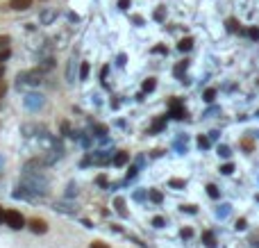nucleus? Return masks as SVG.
Segmentation results:
<instances>
[{"label": "nucleus", "instance_id": "obj_36", "mask_svg": "<svg viewBox=\"0 0 259 248\" xmlns=\"http://www.w3.org/2000/svg\"><path fill=\"white\" fill-rule=\"evenodd\" d=\"M2 221H5V210L0 207V223H2Z\"/></svg>", "mask_w": 259, "mask_h": 248}, {"label": "nucleus", "instance_id": "obj_14", "mask_svg": "<svg viewBox=\"0 0 259 248\" xmlns=\"http://www.w3.org/2000/svg\"><path fill=\"white\" fill-rule=\"evenodd\" d=\"M227 30L230 32H239V23H236L234 18H227Z\"/></svg>", "mask_w": 259, "mask_h": 248}, {"label": "nucleus", "instance_id": "obj_7", "mask_svg": "<svg viewBox=\"0 0 259 248\" xmlns=\"http://www.w3.org/2000/svg\"><path fill=\"white\" fill-rule=\"evenodd\" d=\"M202 242H205V246H209V248H214L216 246V237H214V232H202Z\"/></svg>", "mask_w": 259, "mask_h": 248}, {"label": "nucleus", "instance_id": "obj_30", "mask_svg": "<svg viewBox=\"0 0 259 248\" xmlns=\"http://www.w3.org/2000/svg\"><path fill=\"white\" fill-rule=\"evenodd\" d=\"M118 7H121V9H128V7H130V0H118Z\"/></svg>", "mask_w": 259, "mask_h": 248}, {"label": "nucleus", "instance_id": "obj_19", "mask_svg": "<svg viewBox=\"0 0 259 248\" xmlns=\"http://www.w3.org/2000/svg\"><path fill=\"white\" fill-rule=\"evenodd\" d=\"M234 228H236V230H246V228H248V221H246V219H239Z\"/></svg>", "mask_w": 259, "mask_h": 248}, {"label": "nucleus", "instance_id": "obj_21", "mask_svg": "<svg viewBox=\"0 0 259 248\" xmlns=\"http://www.w3.org/2000/svg\"><path fill=\"white\" fill-rule=\"evenodd\" d=\"M164 223H166V221L162 219V216H155V219H153V225H155V228H164Z\"/></svg>", "mask_w": 259, "mask_h": 248}, {"label": "nucleus", "instance_id": "obj_6", "mask_svg": "<svg viewBox=\"0 0 259 248\" xmlns=\"http://www.w3.org/2000/svg\"><path fill=\"white\" fill-rule=\"evenodd\" d=\"M128 160H130V153H125V150H121V153L116 155L112 160V164L114 166H123V164H128Z\"/></svg>", "mask_w": 259, "mask_h": 248}, {"label": "nucleus", "instance_id": "obj_23", "mask_svg": "<svg viewBox=\"0 0 259 248\" xmlns=\"http://www.w3.org/2000/svg\"><path fill=\"white\" fill-rule=\"evenodd\" d=\"M116 207H118V214H123V216H125V214H128V212H125V203L121 201V198H118V201H116Z\"/></svg>", "mask_w": 259, "mask_h": 248}, {"label": "nucleus", "instance_id": "obj_29", "mask_svg": "<svg viewBox=\"0 0 259 248\" xmlns=\"http://www.w3.org/2000/svg\"><path fill=\"white\" fill-rule=\"evenodd\" d=\"M162 125H164V118H159L157 123L153 125V130H155V132H157V130H162Z\"/></svg>", "mask_w": 259, "mask_h": 248}, {"label": "nucleus", "instance_id": "obj_16", "mask_svg": "<svg viewBox=\"0 0 259 248\" xmlns=\"http://www.w3.org/2000/svg\"><path fill=\"white\" fill-rule=\"evenodd\" d=\"M180 237H182V239H191V237H194V230H191V228H182V230H180Z\"/></svg>", "mask_w": 259, "mask_h": 248}, {"label": "nucleus", "instance_id": "obj_38", "mask_svg": "<svg viewBox=\"0 0 259 248\" xmlns=\"http://www.w3.org/2000/svg\"><path fill=\"white\" fill-rule=\"evenodd\" d=\"M257 201H259V196H257Z\"/></svg>", "mask_w": 259, "mask_h": 248}, {"label": "nucleus", "instance_id": "obj_28", "mask_svg": "<svg viewBox=\"0 0 259 248\" xmlns=\"http://www.w3.org/2000/svg\"><path fill=\"white\" fill-rule=\"evenodd\" d=\"M7 43H9V36H0V50L7 48Z\"/></svg>", "mask_w": 259, "mask_h": 248}, {"label": "nucleus", "instance_id": "obj_20", "mask_svg": "<svg viewBox=\"0 0 259 248\" xmlns=\"http://www.w3.org/2000/svg\"><path fill=\"white\" fill-rule=\"evenodd\" d=\"M198 146H200V148H209V139H207V137H198Z\"/></svg>", "mask_w": 259, "mask_h": 248}, {"label": "nucleus", "instance_id": "obj_9", "mask_svg": "<svg viewBox=\"0 0 259 248\" xmlns=\"http://www.w3.org/2000/svg\"><path fill=\"white\" fill-rule=\"evenodd\" d=\"M155 87H157V82H155V77H148L146 82H143V91H153Z\"/></svg>", "mask_w": 259, "mask_h": 248}, {"label": "nucleus", "instance_id": "obj_27", "mask_svg": "<svg viewBox=\"0 0 259 248\" xmlns=\"http://www.w3.org/2000/svg\"><path fill=\"white\" fill-rule=\"evenodd\" d=\"M182 212H189V214H195V207H194V205H182Z\"/></svg>", "mask_w": 259, "mask_h": 248}, {"label": "nucleus", "instance_id": "obj_3", "mask_svg": "<svg viewBox=\"0 0 259 248\" xmlns=\"http://www.w3.org/2000/svg\"><path fill=\"white\" fill-rule=\"evenodd\" d=\"M9 7L14 12H28L32 7V0H9Z\"/></svg>", "mask_w": 259, "mask_h": 248}, {"label": "nucleus", "instance_id": "obj_31", "mask_svg": "<svg viewBox=\"0 0 259 248\" xmlns=\"http://www.w3.org/2000/svg\"><path fill=\"white\" fill-rule=\"evenodd\" d=\"M155 18H157V21H162V18H164V9H157V12H155Z\"/></svg>", "mask_w": 259, "mask_h": 248}, {"label": "nucleus", "instance_id": "obj_32", "mask_svg": "<svg viewBox=\"0 0 259 248\" xmlns=\"http://www.w3.org/2000/svg\"><path fill=\"white\" fill-rule=\"evenodd\" d=\"M136 176V166H130V171H128V177H134Z\"/></svg>", "mask_w": 259, "mask_h": 248}, {"label": "nucleus", "instance_id": "obj_4", "mask_svg": "<svg viewBox=\"0 0 259 248\" xmlns=\"http://www.w3.org/2000/svg\"><path fill=\"white\" fill-rule=\"evenodd\" d=\"M171 116H173V118H184V116H187V112L182 109L180 101H173V103H171Z\"/></svg>", "mask_w": 259, "mask_h": 248}, {"label": "nucleus", "instance_id": "obj_8", "mask_svg": "<svg viewBox=\"0 0 259 248\" xmlns=\"http://www.w3.org/2000/svg\"><path fill=\"white\" fill-rule=\"evenodd\" d=\"M148 196H150V201H153V203H162V201H164L162 191H157V189H150V191H148Z\"/></svg>", "mask_w": 259, "mask_h": 248}, {"label": "nucleus", "instance_id": "obj_15", "mask_svg": "<svg viewBox=\"0 0 259 248\" xmlns=\"http://www.w3.org/2000/svg\"><path fill=\"white\" fill-rule=\"evenodd\" d=\"M248 36H250L253 41H257L259 39V28H248Z\"/></svg>", "mask_w": 259, "mask_h": 248}, {"label": "nucleus", "instance_id": "obj_5", "mask_svg": "<svg viewBox=\"0 0 259 248\" xmlns=\"http://www.w3.org/2000/svg\"><path fill=\"white\" fill-rule=\"evenodd\" d=\"M191 48H194V39H191V36H187V39H182V41L177 43V50H180V53H189Z\"/></svg>", "mask_w": 259, "mask_h": 248}, {"label": "nucleus", "instance_id": "obj_37", "mask_svg": "<svg viewBox=\"0 0 259 248\" xmlns=\"http://www.w3.org/2000/svg\"><path fill=\"white\" fill-rule=\"evenodd\" d=\"M2 75H5V69H2V64H0V80H2Z\"/></svg>", "mask_w": 259, "mask_h": 248}, {"label": "nucleus", "instance_id": "obj_24", "mask_svg": "<svg viewBox=\"0 0 259 248\" xmlns=\"http://www.w3.org/2000/svg\"><path fill=\"white\" fill-rule=\"evenodd\" d=\"M218 155L227 157V155H230V148H227V146H218Z\"/></svg>", "mask_w": 259, "mask_h": 248}, {"label": "nucleus", "instance_id": "obj_18", "mask_svg": "<svg viewBox=\"0 0 259 248\" xmlns=\"http://www.w3.org/2000/svg\"><path fill=\"white\" fill-rule=\"evenodd\" d=\"M232 171H234V166H232V164H223V166H221V173H223V176H230Z\"/></svg>", "mask_w": 259, "mask_h": 248}, {"label": "nucleus", "instance_id": "obj_13", "mask_svg": "<svg viewBox=\"0 0 259 248\" xmlns=\"http://www.w3.org/2000/svg\"><path fill=\"white\" fill-rule=\"evenodd\" d=\"M89 75V62H82V69H80V80H87Z\"/></svg>", "mask_w": 259, "mask_h": 248}, {"label": "nucleus", "instance_id": "obj_25", "mask_svg": "<svg viewBox=\"0 0 259 248\" xmlns=\"http://www.w3.org/2000/svg\"><path fill=\"white\" fill-rule=\"evenodd\" d=\"M246 150H253V139H243V143H241Z\"/></svg>", "mask_w": 259, "mask_h": 248}, {"label": "nucleus", "instance_id": "obj_1", "mask_svg": "<svg viewBox=\"0 0 259 248\" xmlns=\"http://www.w3.org/2000/svg\"><path fill=\"white\" fill-rule=\"evenodd\" d=\"M5 223L9 225L12 230H21V228H25L23 214L16 212V210H7V212H5Z\"/></svg>", "mask_w": 259, "mask_h": 248}, {"label": "nucleus", "instance_id": "obj_2", "mask_svg": "<svg viewBox=\"0 0 259 248\" xmlns=\"http://www.w3.org/2000/svg\"><path fill=\"white\" fill-rule=\"evenodd\" d=\"M30 230L34 235H43V232H48V223L43 219H30Z\"/></svg>", "mask_w": 259, "mask_h": 248}, {"label": "nucleus", "instance_id": "obj_26", "mask_svg": "<svg viewBox=\"0 0 259 248\" xmlns=\"http://www.w3.org/2000/svg\"><path fill=\"white\" fill-rule=\"evenodd\" d=\"M89 248H109V246H107L105 242H94V244H91V246H89Z\"/></svg>", "mask_w": 259, "mask_h": 248}, {"label": "nucleus", "instance_id": "obj_35", "mask_svg": "<svg viewBox=\"0 0 259 248\" xmlns=\"http://www.w3.org/2000/svg\"><path fill=\"white\" fill-rule=\"evenodd\" d=\"M153 53H166V48H164V46H155Z\"/></svg>", "mask_w": 259, "mask_h": 248}, {"label": "nucleus", "instance_id": "obj_10", "mask_svg": "<svg viewBox=\"0 0 259 248\" xmlns=\"http://www.w3.org/2000/svg\"><path fill=\"white\" fill-rule=\"evenodd\" d=\"M168 187H173V189H184V180H177V177H173L171 182H168Z\"/></svg>", "mask_w": 259, "mask_h": 248}, {"label": "nucleus", "instance_id": "obj_33", "mask_svg": "<svg viewBox=\"0 0 259 248\" xmlns=\"http://www.w3.org/2000/svg\"><path fill=\"white\" fill-rule=\"evenodd\" d=\"M5 91H7V84L0 80V98H2V94H5Z\"/></svg>", "mask_w": 259, "mask_h": 248}, {"label": "nucleus", "instance_id": "obj_11", "mask_svg": "<svg viewBox=\"0 0 259 248\" xmlns=\"http://www.w3.org/2000/svg\"><path fill=\"white\" fill-rule=\"evenodd\" d=\"M207 194L212 196V198H218V196H221V191H218L216 184H209V187H207Z\"/></svg>", "mask_w": 259, "mask_h": 248}, {"label": "nucleus", "instance_id": "obj_17", "mask_svg": "<svg viewBox=\"0 0 259 248\" xmlns=\"http://www.w3.org/2000/svg\"><path fill=\"white\" fill-rule=\"evenodd\" d=\"M184 69H187V59H184V62H180V64L175 66V75H177V77H182V71H184Z\"/></svg>", "mask_w": 259, "mask_h": 248}, {"label": "nucleus", "instance_id": "obj_22", "mask_svg": "<svg viewBox=\"0 0 259 248\" xmlns=\"http://www.w3.org/2000/svg\"><path fill=\"white\" fill-rule=\"evenodd\" d=\"M9 48H5V50H0V64H2V62H5V59H9Z\"/></svg>", "mask_w": 259, "mask_h": 248}, {"label": "nucleus", "instance_id": "obj_34", "mask_svg": "<svg viewBox=\"0 0 259 248\" xmlns=\"http://www.w3.org/2000/svg\"><path fill=\"white\" fill-rule=\"evenodd\" d=\"M98 184H102V187H107V177H105V176H98Z\"/></svg>", "mask_w": 259, "mask_h": 248}, {"label": "nucleus", "instance_id": "obj_12", "mask_svg": "<svg viewBox=\"0 0 259 248\" xmlns=\"http://www.w3.org/2000/svg\"><path fill=\"white\" fill-rule=\"evenodd\" d=\"M214 98H216V89H207V91H205V101L214 103Z\"/></svg>", "mask_w": 259, "mask_h": 248}]
</instances>
